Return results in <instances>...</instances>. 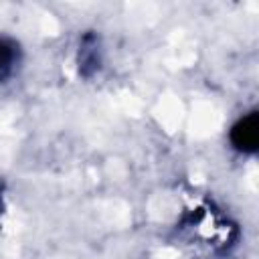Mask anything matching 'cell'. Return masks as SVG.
<instances>
[{"label":"cell","instance_id":"obj_1","mask_svg":"<svg viewBox=\"0 0 259 259\" xmlns=\"http://www.w3.org/2000/svg\"><path fill=\"white\" fill-rule=\"evenodd\" d=\"M231 142L235 144V148L243 150V152H255L257 144H259V123H257V115L249 113L243 119H239L233 125L231 132Z\"/></svg>","mask_w":259,"mask_h":259},{"label":"cell","instance_id":"obj_2","mask_svg":"<svg viewBox=\"0 0 259 259\" xmlns=\"http://www.w3.org/2000/svg\"><path fill=\"white\" fill-rule=\"evenodd\" d=\"M12 61H14V45L0 38V77H4L10 71Z\"/></svg>","mask_w":259,"mask_h":259}]
</instances>
